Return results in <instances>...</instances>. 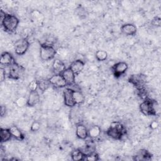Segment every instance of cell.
Listing matches in <instances>:
<instances>
[{
    "mask_svg": "<svg viewBox=\"0 0 161 161\" xmlns=\"http://www.w3.org/2000/svg\"><path fill=\"white\" fill-rule=\"evenodd\" d=\"M1 25L4 30L9 33L14 31L19 24L18 18L13 14L6 13L1 10Z\"/></svg>",
    "mask_w": 161,
    "mask_h": 161,
    "instance_id": "6da1fadb",
    "label": "cell"
},
{
    "mask_svg": "<svg viewBox=\"0 0 161 161\" xmlns=\"http://www.w3.org/2000/svg\"><path fill=\"white\" fill-rule=\"evenodd\" d=\"M140 111L146 116H155L159 111V106L155 100L147 98L140 104Z\"/></svg>",
    "mask_w": 161,
    "mask_h": 161,
    "instance_id": "7a4b0ae2",
    "label": "cell"
},
{
    "mask_svg": "<svg viewBox=\"0 0 161 161\" xmlns=\"http://www.w3.org/2000/svg\"><path fill=\"white\" fill-rule=\"evenodd\" d=\"M106 134L111 138L119 140L126 134L125 126L118 121H113L106 131Z\"/></svg>",
    "mask_w": 161,
    "mask_h": 161,
    "instance_id": "3957f363",
    "label": "cell"
},
{
    "mask_svg": "<svg viewBox=\"0 0 161 161\" xmlns=\"http://www.w3.org/2000/svg\"><path fill=\"white\" fill-rule=\"evenodd\" d=\"M56 53V50L53 46L40 44V56L42 60L48 61L53 59L55 57Z\"/></svg>",
    "mask_w": 161,
    "mask_h": 161,
    "instance_id": "277c9868",
    "label": "cell"
},
{
    "mask_svg": "<svg viewBox=\"0 0 161 161\" xmlns=\"http://www.w3.org/2000/svg\"><path fill=\"white\" fill-rule=\"evenodd\" d=\"M25 68L21 65H19L15 60L13 64L9 65L8 77L14 79L18 80L21 77L25 72Z\"/></svg>",
    "mask_w": 161,
    "mask_h": 161,
    "instance_id": "5b68a950",
    "label": "cell"
},
{
    "mask_svg": "<svg viewBox=\"0 0 161 161\" xmlns=\"http://www.w3.org/2000/svg\"><path fill=\"white\" fill-rule=\"evenodd\" d=\"M30 46L29 41L27 38H22L15 42L14 44V51L18 55H22L25 54L28 50Z\"/></svg>",
    "mask_w": 161,
    "mask_h": 161,
    "instance_id": "8992f818",
    "label": "cell"
},
{
    "mask_svg": "<svg viewBox=\"0 0 161 161\" xmlns=\"http://www.w3.org/2000/svg\"><path fill=\"white\" fill-rule=\"evenodd\" d=\"M128 80L138 89L144 87L145 84L146 83V76L142 74H134L130 77Z\"/></svg>",
    "mask_w": 161,
    "mask_h": 161,
    "instance_id": "52a82bcc",
    "label": "cell"
},
{
    "mask_svg": "<svg viewBox=\"0 0 161 161\" xmlns=\"http://www.w3.org/2000/svg\"><path fill=\"white\" fill-rule=\"evenodd\" d=\"M128 68V65L127 63L125 62H119L112 66L111 70L114 77H119L126 72Z\"/></svg>",
    "mask_w": 161,
    "mask_h": 161,
    "instance_id": "ba28073f",
    "label": "cell"
},
{
    "mask_svg": "<svg viewBox=\"0 0 161 161\" xmlns=\"http://www.w3.org/2000/svg\"><path fill=\"white\" fill-rule=\"evenodd\" d=\"M48 80L50 85L56 88H62L67 86L65 80L61 74H54Z\"/></svg>",
    "mask_w": 161,
    "mask_h": 161,
    "instance_id": "9c48e42d",
    "label": "cell"
},
{
    "mask_svg": "<svg viewBox=\"0 0 161 161\" xmlns=\"http://www.w3.org/2000/svg\"><path fill=\"white\" fill-rule=\"evenodd\" d=\"M30 18L33 24L36 26H42L44 23L45 16L38 9H34L31 11Z\"/></svg>",
    "mask_w": 161,
    "mask_h": 161,
    "instance_id": "30bf717a",
    "label": "cell"
},
{
    "mask_svg": "<svg viewBox=\"0 0 161 161\" xmlns=\"http://www.w3.org/2000/svg\"><path fill=\"white\" fill-rule=\"evenodd\" d=\"M67 86H73L75 84V75L73 71L69 67L66 68L61 74Z\"/></svg>",
    "mask_w": 161,
    "mask_h": 161,
    "instance_id": "8fae6325",
    "label": "cell"
},
{
    "mask_svg": "<svg viewBox=\"0 0 161 161\" xmlns=\"http://www.w3.org/2000/svg\"><path fill=\"white\" fill-rule=\"evenodd\" d=\"M64 100L65 105L68 107H74L75 105L72 96V89L66 88L64 91Z\"/></svg>",
    "mask_w": 161,
    "mask_h": 161,
    "instance_id": "7c38bea8",
    "label": "cell"
},
{
    "mask_svg": "<svg viewBox=\"0 0 161 161\" xmlns=\"http://www.w3.org/2000/svg\"><path fill=\"white\" fill-rule=\"evenodd\" d=\"M40 100V95L37 91H30V94L27 98V106L30 107H33L36 105Z\"/></svg>",
    "mask_w": 161,
    "mask_h": 161,
    "instance_id": "4fadbf2b",
    "label": "cell"
},
{
    "mask_svg": "<svg viewBox=\"0 0 161 161\" xmlns=\"http://www.w3.org/2000/svg\"><path fill=\"white\" fill-rule=\"evenodd\" d=\"M84 65L85 64L82 60L78 59L73 61L70 64L69 68L73 71L75 75H78L84 69Z\"/></svg>",
    "mask_w": 161,
    "mask_h": 161,
    "instance_id": "5bb4252c",
    "label": "cell"
},
{
    "mask_svg": "<svg viewBox=\"0 0 161 161\" xmlns=\"http://www.w3.org/2000/svg\"><path fill=\"white\" fill-rule=\"evenodd\" d=\"M121 31L126 35L133 36L136 34L137 28L136 26L132 23H126L121 26Z\"/></svg>",
    "mask_w": 161,
    "mask_h": 161,
    "instance_id": "9a60e30c",
    "label": "cell"
},
{
    "mask_svg": "<svg viewBox=\"0 0 161 161\" xmlns=\"http://www.w3.org/2000/svg\"><path fill=\"white\" fill-rule=\"evenodd\" d=\"M152 158V154L145 149H141L133 156L134 160H150Z\"/></svg>",
    "mask_w": 161,
    "mask_h": 161,
    "instance_id": "2e32d148",
    "label": "cell"
},
{
    "mask_svg": "<svg viewBox=\"0 0 161 161\" xmlns=\"http://www.w3.org/2000/svg\"><path fill=\"white\" fill-rule=\"evenodd\" d=\"M52 69L55 74H61L66 69L65 64L59 58H55L52 63Z\"/></svg>",
    "mask_w": 161,
    "mask_h": 161,
    "instance_id": "e0dca14e",
    "label": "cell"
},
{
    "mask_svg": "<svg viewBox=\"0 0 161 161\" xmlns=\"http://www.w3.org/2000/svg\"><path fill=\"white\" fill-rule=\"evenodd\" d=\"M75 134L78 138L80 140H85L88 136V130L84 125L78 124L76 126Z\"/></svg>",
    "mask_w": 161,
    "mask_h": 161,
    "instance_id": "ac0fdd59",
    "label": "cell"
},
{
    "mask_svg": "<svg viewBox=\"0 0 161 161\" xmlns=\"http://www.w3.org/2000/svg\"><path fill=\"white\" fill-rule=\"evenodd\" d=\"M14 61L12 55L8 52H4L1 55L0 62L2 65L9 66Z\"/></svg>",
    "mask_w": 161,
    "mask_h": 161,
    "instance_id": "d6986e66",
    "label": "cell"
},
{
    "mask_svg": "<svg viewBox=\"0 0 161 161\" xmlns=\"http://www.w3.org/2000/svg\"><path fill=\"white\" fill-rule=\"evenodd\" d=\"M9 131L12 135V137L15 138L16 140L21 141L24 140L25 135L23 132L15 125H12L9 128Z\"/></svg>",
    "mask_w": 161,
    "mask_h": 161,
    "instance_id": "ffe728a7",
    "label": "cell"
},
{
    "mask_svg": "<svg viewBox=\"0 0 161 161\" xmlns=\"http://www.w3.org/2000/svg\"><path fill=\"white\" fill-rule=\"evenodd\" d=\"M72 96L75 104H82L85 101V97L80 91L72 89Z\"/></svg>",
    "mask_w": 161,
    "mask_h": 161,
    "instance_id": "44dd1931",
    "label": "cell"
},
{
    "mask_svg": "<svg viewBox=\"0 0 161 161\" xmlns=\"http://www.w3.org/2000/svg\"><path fill=\"white\" fill-rule=\"evenodd\" d=\"M12 138V135L9 128H3L0 130V141L1 143L9 141Z\"/></svg>",
    "mask_w": 161,
    "mask_h": 161,
    "instance_id": "7402d4cb",
    "label": "cell"
},
{
    "mask_svg": "<svg viewBox=\"0 0 161 161\" xmlns=\"http://www.w3.org/2000/svg\"><path fill=\"white\" fill-rule=\"evenodd\" d=\"M101 128L97 125L92 126L88 130V136L91 138H96L101 134Z\"/></svg>",
    "mask_w": 161,
    "mask_h": 161,
    "instance_id": "603a6c76",
    "label": "cell"
},
{
    "mask_svg": "<svg viewBox=\"0 0 161 161\" xmlns=\"http://www.w3.org/2000/svg\"><path fill=\"white\" fill-rule=\"evenodd\" d=\"M84 153L80 149L74 150L71 152V158L72 160L78 161V160H84Z\"/></svg>",
    "mask_w": 161,
    "mask_h": 161,
    "instance_id": "cb8c5ba5",
    "label": "cell"
},
{
    "mask_svg": "<svg viewBox=\"0 0 161 161\" xmlns=\"http://www.w3.org/2000/svg\"><path fill=\"white\" fill-rule=\"evenodd\" d=\"M38 88L42 91H46L50 86V84L48 80H45V79H41L40 80H38Z\"/></svg>",
    "mask_w": 161,
    "mask_h": 161,
    "instance_id": "d4e9b609",
    "label": "cell"
},
{
    "mask_svg": "<svg viewBox=\"0 0 161 161\" xmlns=\"http://www.w3.org/2000/svg\"><path fill=\"white\" fill-rule=\"evenodd\" d=\"M95 56H96V58L98 61L102 62V61L106 60V58L108 57V53L104 50H99L96 52Z\"/></svg>",
    "mask_w": 161,
    "mask_h": 161,
    "instance_id": "484cf974",
    "label": "cell"
},
{
    "mask_svg": "<svg viewBox=\"0 0 161 161\" xmlns=\"http://www.w3.org/2000/svg\"><path fill=\"white\" fill-rule=\"evenodd\" d=\"M99 155L97 153L95 152H92L91 153H89L88 154H86L84 155V160H89V161H96L98 160Z\"/></svg>",
    "mask_w": 161,
    "mask_h": 161,
    "instance_id": "4316f807",
    "label": "cell"
},
{
    "mask_svg": "<svg viewBox=\"0 0 161 161\" xmlns=\"http://www.w3.org/2000/svg\"><path fill=\"white\" fill-rule=\"evenodd\" d=\"M16 104L19 108L23 107L27 104V99L24 97H19L16 100Z\"/></svg>",
    "mask_w": 161,
    "mask_h": 161,
    "instance_id": "83f0119b",
    "label": "cell"
},
{
    "mask_svg": "<svg viewBox=\"0 0 161 161\" xmlns=\"http://www.w3.org/2000/svg\"><path fill=\"white\" fill-rule=\"evenodd\" d=\"M28 87H29V89L30 90V91H36L37 89L38 88V80H33L32 81H31L29 83Z\"/></svg>",
    "mask_w": 161,
    "mask_h": 161,
    "instance_id": "f1b7e54d",
    "label": "cell"
},
{
    "mask_svg": "<svg viewBox=\"0 0 161 161\" xmlns=\"http://www.w3.org/2000/svg\"><path fill=\"white\" fill-rule=\"evenodd\" d=\"M40 128V124L38 121H35L32 123L31 127H30V130L32 132H35L39 130V129Z\"/></svg>",
    "mask_w": 161,
    "mask_h": 161,
    "instance_id": "f546056e",
    "label": "cell"
},
{
    "mask_svg": "<svg viewBox=\"0 0 161 161\" xmlns=\"http://www.w3.org/2000/svg\"><path fill=\"white\" fill-rule=\"evenodd\" d=\"M152 25L155 26H160L161 25V19L158 16L155 17L152 21Z\"/></svg>",
    "mask_w": 161,
    "mask_h": 161,
    "instance_id": "4dcf8cb0",
    "label": "cell"
},
{
    "mask_svg": "<svg viewBox=\"0 0 161 161\" xmlns=\"http://www.w3.org/2000/svg\"><path fill=\"white\" fill-rule=\"evenodd\" d=\"M6 78V71L3 68L0 69V79L1 82H3Z\"/></svg>",
    "mask_w": 161,
    "mask_h": 161,
    "instance_id": "1f68e13d",
    "label": "cell"
},
{
    "mask_svg": "<svg viewBox=\"0 0 161 161\" xmlns=\"http://www.w3.org/2000/svg\"><path fill=\"white\" fill-rule=\"evenodd\" d=\"M31 29L26 28V29L24 30V31H23V38L28 39V37L31 36Z\"/></svg>",
    "mask_w": 161,
    "mask_h": 161,
    "instance_id": "d6a6232c",
    "label": "cell"
},
{
    "mask_svg": "<svg viewBox=\"0 0 161 161\" xmlns=\"http://www.w3.org/2000/svg\"><path fill=\"white\" fill-rule=\"evenodd\" d=\"M77 14L79 16H84L86 15V11L84 10V9L82 8L81 7H79L77 9Z\"/></svg>",
    "mask_w": 161,
    "mask_h": 161,
    "instance_id": "836d02e7",
    "label": "cell"
},
{
    "mask_svg": "<svg viewBox=\"0 0 161 161\" xmlns=\"http://www.w3.org/2000/svg\"><path fill=\"white\" fill-rule=\"evenodd\" d=\"M150 127L152 130H155L158 127V123L157 121L154 120V121H152L151 123L150 124Z\"/></svg>",
    "mask_w": 161,
    "mask_h": 161,
    "instance_id": "e575fe53",
    "label": "cell"
},
{
    "mask_svg": "<svg viewBox=\"0 0 161 161\" xmlns=\"http://www.w3.org/2000/svg\"><path fill=\"white\" fill-rule=\"evenodd\" d=\"M6 111V107L4 106H1V111H0L1 116H3L5 114Z\"/></svg>",
    "mask_w": 161,
    "mask_h": 161,
    "instance_id": "d590c367",
    "label": "cell"
}]
</instances>
